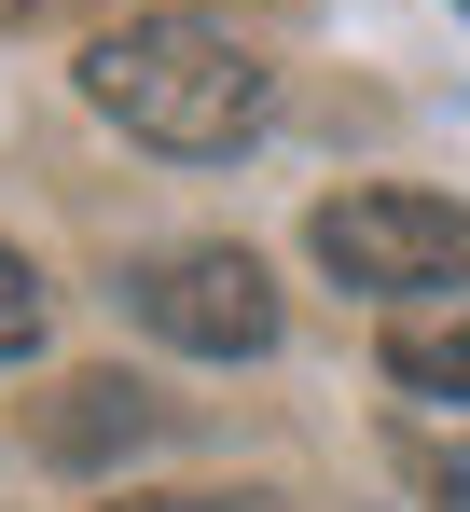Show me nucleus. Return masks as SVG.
Masks as SVG:
<instances>
[{
    "label": "nucleus",
    "instance_id": "7",
    "mask_svg": "<svg viewBox=\"0 0 470 512\" xmlns=\"http://www.w3.org/2000/svg\"><path fill=\"white\" fill-rule=\"evenodd\" d=\"M125 512H277V499H125Z\"/></svg>",
    "mask_w": 470,
    "mask_h": 512
},
{
    "label": "nucleus",
    "instance_id": "8",
    "mask_svg": "<svg viewBox=\"0 0 470 512\" xmlns=\"http://www.w3.org/2000/svg\"><path fill=\"white\" fill-rule=\"evenodd\" d=\"M443 512H470V457H443Z\"/></svg>",
    "mask_w": 470,
    "mask_h": 512
},
{
    "label": "nucleus",
    "instance_id": "4",
    "mask_svg": "<svg viewBox=\"0 0 470 512\" xmlns=\"http://www.w3.org/2000/svg\"><path fill=\"white\" fill-rule=\"evenodd\" d=\"M153 388H125V374H70L56 402H42V457H70V471H97V457H139L153 443Z\"/></svg>",
    "mask_w": 470,
    "mask_h": 512
},
{
    "label": "nucleus",
    "instance_id": "6",
    "mask_svg": "<svg viewBox=\"0 0 470 512\" xmlns=\"http://www.w3.org/2000/svg\"><path fill=\"white\" fill-rule=\"evenodd\" d=\"M28 346H42V277L0 250V360H28Z\"/></svg>",
    "mask_w": 470,
    "mask_h": 512
},
{
    "label": "nucleus",
    "instance_id": "2",
    "mask_svg": "<svg viewBox=\"0 0 470 512\" xmlns=\"http://www.w3.org/2000/svg\"><path fill=\"white\" fill-rule=\"evenodd\" d=\"M318 263L346 277V291H470V208H443V194H401V180H374V194H332L305 222Z\"/></svg>",
    "mask_w": 470,
    "mask_h": 512
},
{
    "label": "nucleus",
    "instance_id": "1",
    "mask_svg": "<svg viewBox=\"0 0 470 512\" xmlns=\"http://www.w3.org/2000/svg\"><path fill=\"white\" fill-rule=\"evenodd\" d=\"M83 97L125 125V139H153V153H235L249 125H263V56L208 28V14H125L111 42H83Z\"/></svg>",
    "mask_w": 470,
    "mask_h": 512
},
{
    "label": "nucleus",
    "instance_id": "5",
    "mask_svg": "<svg viewBox=\"0 0 470 512\" xmlns=\"http://www.w3.org/2000/svg\"><path fill=\"white\" fill-rule=\"evenodd\" d=\"M388 374L415 402H470V319H401L388 333Z\"/></svg>",
    "mask_w": 470,
    "mask_h": 512
},
{
    "label": "nucleus",
    "instance_id": "3",
    "mask_svg": "<svg viewBox=\"0 0 470 512\" xmlns=\"http://www.w3.org/2000/svg\"><path fill=\"white\" fill-rule=\"evenodd\" d=\"M125 305H139L166 346H194V360H263V346H277V277L249 250H222V236H208V250H153L125 277Z\"/></svg>",
    "mask_w": 470,
    "mask_h": 512
}]
</instances>
